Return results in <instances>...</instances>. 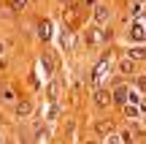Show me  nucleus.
Returning <instances> with one entry per match:
<instances>
[{
  "label": "nucleus",
  "mask_w": 146,
  "mask_h": 144,
  "mask_svg": "<svg viewBox=\"0 0 146 144\" xmlns=\"http://www.w3.org/2000/svg\"><path fill=\"white\" fill-rule=\"evenodd\" d=\"M108 16H111V11L106 8V5H98V8H95V22H98V25H106Z\"/></svg>",
  "instance_id": "nucleus-2"
},
{
  "label": "nucleus",
  "mask_w": 146,
  "mask_h": 144,
  "mask_svg": "<svg viewBox=\"0 0 146 144\" xmlns=\"http://www.w3.org/2000/svg\"><path fill=\"white\" fill-rule=\"evenodd\" d=\"M0 98H5V101H14V90H11V87H0Z\"/></svg>",
  "instance_id": "nucleus-9"
},
{
  "label": "nucleus",
  "mask_w": 146,
  "mask_h": 144,
  "mask_svg": "<svg viewBox=\"0 0 146 144\" xmlns=\"http://www.w3.org/2000/svg\"><path fill=\"white\" fill-rule=\"evenodd\" d=\"M49 35H52V25H49V19H41V38L49 41Z\"/></svg>",
  "instance_id": "nucleus-6"
},
{
  "label": "nucleus",
  "mask_w": 146,
  "mask_h": 144,
  "mask_svg": "<svg viewBox=\"0 0 146 144\" xmlns=\"http://www.w3.org/2000/svg\"><path fill=\"white\" fill-rule=\"evenodd\" d=\"M111 128H114V125H111V123H98V133H100V136L111 133Z\"/></svg>",
  "instance_id": "nucleus-8"
},
{
  "label": "nucleus",
  "mask_w": 146,
  "mask_h": 144,
  "mask_svg": "<svg viewBox=\"0 0 146 144\" xmlns=\"http://www.w3.org/2000/svg\"><path fill=\"white\" fill-rule=\"evenodd\" d=\"M119 71H122V74H127V76H130V74H135V63H133L130 57H127V60H122V63H119Z\"/></svg>",
  "instance_id": "nucleus-3"
},
{
  "label": "nucleus",
  "mask_w": 146,
  "mask_h": 144,
  "mask_svg": "<svg viewBox=\"0 0 146 144\" xmlns=\"http://www.w3.org/2000/svg\"><path fill=\"white\" fill-rule=\"evenodd\" d=\"M84 3H87V5H95V3H98V0H84Z\"/></svg>",
  "instance_id": "nucleus-12"
},
{
  "label": "nucleus",
  "mask_w": 146,
  "mask_h": 144,
  "mask_svg": "<svg viewBox=\"0 0 146 144\" xmlns=\"http://www.w3.org/2000/svg\"><path fill=\"white\" fill-rule=\"evenodd\" d=\"M130 60H146V49H130Z\"/></svg>",
  "instance_id": "nucleus-7"
},
{
  "label": "nucleus",
  "mask_w": 146,
  "mask_h": 144,
  "mask_svg": "<svg viewBox=\"0 0 146 144\" xmlns=\"http://www.w3.org/2000/svg\"><path fill=\"white\" fill-rule=\"evenodd\" d=\"M62 3H70V0H62Z\"/></svg>",
  "instance_id": "nucleus-15"
},
{
  "label": "nucleus",
  "mask_w": 146,
  "mask_h": 144,
  "mask_svg": "<svg viewBox=\"0 0 146 144\" xmlns=\"http://www.w3.org/2000/svg\"><path fill=\"white\" fill-rule=\"evenodd\" d=\"M0 52H3V44H0Z\"/></svg>",
  "instance_id": "nucleus-14"
},
{
  "label": "nucleus",
  "mask_w": 146,
  "mask_h": 144,
  "mask_svg": "<svg viewBox=\"0 0 146 144\" xmlns=\"http://www.w3.org/2000/svg\"><path fill=\"white\" fill-rule=\"evenodd\" d=\"M111 98H114L116 103H125L127 101V90H125V87H116V90L111 92Z\"/></svg>",
  "instance_id": "nucleus-5"
},
{
  "label": "nucleus",
  "mask_w": 146,
  "mask_h": 144,
  "mask_svg": "<svg viewBox=\"0 0 146 144\" xmlns=\"http://www.w3.org/2000/svg\"><path fill=\"white\" fill-rule=\"evenodd\" d=\"M108 144H122V141H119V139H111V141H108Z\"/></svg>",
  "instance_id": "nucleus-13"
},
{
  "label": "nucleus",
  "mask_w": 146,
  "mask_h": 144,
  "mask_svg": "<svg viewBox=\"0 0 146 144\" xmlns=\"http://www.w3.org/2000/svg\"><path fill=\"white\" fill-rule=\"evenodd\" d=\"M16 114H19V117H30V114H33V106H30V103H25V101L16 103Z\"/></svg>",
  "instance_id": "nucleus-4"
},
{
  "label": "nucleus",
  "mask_w": 146,
  "mask_h": 144,
  "mask_svg": "<svg viewBox=\"0 0 146 144\" xmlns=\"http://www.w3.org/2000/svg\"><path fill=\"white\" fill-rule=\"evenodd\" d=\"M27 3H30V0H11V8H14V11H22Z\"/></svg>",
  "instance_id": "nucleus-11"
},
{
  "label": "nucleus",
  "mask_w": 146,
  "mask_h": 144,
  "mask_svg": "<svg viewBox=\"0 0 146 144\" xmlns=\"http://www.w3.org/2000/svg\"><path fill=\"white\" fill-rule=\"evenodd\" d=\"M43 71H46V74H52V71H54V60L49 57V54L43 57Z\"/></svg>",
  "instance_id": "nucleus-10"
},
{
  "label": "nucleus",
  "mask_w": 146,
  "mask_h": 144,
  "mask_svg": "<svg viewBox=\"0 0 146 144\" xmlns=\"http://www.w3.org/2000/svg\"><path fill=\"white\" fill-rule=\"evenodd\" d=\"M111 101H114V98H111V92H108V90H98V92H95V106L103 109V106H108Z\"/></svg>",
  "instance_id": "nucleus-1"
}]
</instances>
